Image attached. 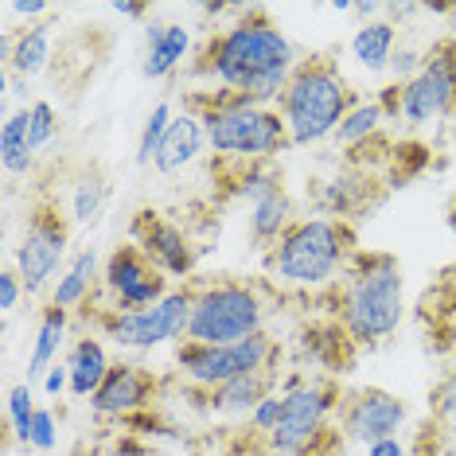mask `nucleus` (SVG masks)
<instances>
[{
    "instance_id": "obj_1",
    "label": "nucleus",
    "mask_w": 456,
    "mask_h": 456,
    "mask_svg": "<svg viewBox=\"0 0 456 456\" xmlns=\"http://www.w3.org/2000/svg\"><path fill=\"white\" fill-rule=\"evenodd\" d=\"M297 63L300 55L293 39L273 16H265L262 8H238L231 24L203 39L191 70L254 106H277Z\"/></svg>"
},
{
    "instance_id": "obj_2",
    "label": "nucleus",
    "mask_w": 456,
    "mask_h": 456,
    "mask_svg": "<svg viewBox=\"0 0 456 456\" xmlns=\"http://www.w3.org/2000/svg\"><path fill=\"white\" fill-rule=\"evenodd\" d=\"M339 285V324L355 339V347H379L402 328L406 313V273L394 254L359 250L344 269Z\"/></svg>"
},
{
    "instance_id": "obj_3",
    "label": "nucleus",
    "mask_w": 456,
    "mask_h": 456,
    "mask_svg": "<svg viewBox=\"0 0 456 456\" xmlns=\"http://www.w3.org/2000/svg\"><path fill=\"white\" fill-rule=\"evenodd\" d=\"M355 90L347 86L344 70L331 55H308L300 59L293 78H289L281 102L285 126H289V141L297 144H320L328 137H336V129L344 126V118L355 110Z\"/></svg>"
},
{
    "instance_id": "obj_4",
    "label": "nucleus",
    "mask_w": 456,
    "mask_h": 456,
    "mask_svg": "<svg viewBox=\"0 0 456 456\" xmlns=\"http://www.w3.org/2000/svg\"><path fill=\"white\" fill-rule=\"evenodd\" d=\"M355 254V226L313 215V219H297L277 238L265 265L273 273V281L281 285L324 289L336 281V273H344Z\"/></svg>"
},
{
    "instance_id": "obj_5",
    "label": "nucleus",
    "mask_w": 456,
    "mask_h": 456,
    "mask_svg": "<svg viewBox=\"0 0 456 456\" xmlns=\"http://www.w3.org/2000/svg\"><path fill=\"white\" fill-rule=\"evenodd\" d=\"M191 106L219 160H277L285 149H293L277 106H254L226 90H215V98H191Z\"/></svg>"
},
{
    "instance_id": "obj_6",
    "label": "nucleus",
    "mask_w": 456,
    "mask_h": 456,
    "mask_svg": "<svg viewBox=\"0 0 456 456\" xmlns=\"http://www.w3.org/2000/svg\"><path fill=\"white\" fill-rule=\"evenodd\" d=\"M265 331V300L250 281H215L195 289L191 300V344H238Z\"/></svg>"
},
{
    "instance_id": "obj_7",
    "label": "nucleus",
    "mask_w": 456,
    "mask_h": 456,
    "mask_svg": "<svg viewBox=\"0 0 456 456\" xmlns=\"http://www.w3.org/2000/svg\"><path fill=\"white\" fill-rule=\"evenodd\" d=\"M70 215L59 207L55 195H39L28 211L24 234L20 246L12 250V265L20 273V281L32 297L55 289V281L63 277V262H67V246H70Z\"/></svg>"
},
{
    "instance_id": "obj_8",
    "label": "nucleus",
    "mask_w": 456,
    "mask_h": 456,
    "mask_svg": "<svg viewBox=\"0 0 456 456\" xmlns=\"http://www.w3.org/2000/svg\"><path fill=\"white\" fill-rule=\"evenodd\" d=\"M277 355H281V347L269 331H257V336L238 339V344H191V339H183L175 347V367L195 390H219L246 375H273L269 362Z\"/></svg>"
},
{
    "instance_id": "obj_9",
    "label": "nucleus",
    "mask_w": 456,
    "mask_h": 456,
    "mask_svg": "<svg viewBox=\"0 0 456 456\" xmlns=\"http://www.w3.org/2000/svg\"><path fill=\"white\" fill-rule=\"evenodd\" d=\"M191 300H195V289H172L160 305L137 308V313L98 308L94 324L102 331V339H113L121 351H152L164 344H183L191 324Z\"/></svg>"
},
{
    "instance_id": "obj_10",
    "label": "nucleus",
    "mask_w": 456,
    "mask_h": 456,
    "mask_svg": "<svg viewBox=\"0 0 456 456\" xmlns=\"http://www.w3.org/2000/svg\"><path fill=\"white\" fill-rule=\"evenodd\" d=\"M456 113V39H441L425 55L418 78L402 86L398 98V121L406 126H429V121L452 118Z\"/></svg>"
},
{
    "instance_id": "obj_11",
    "label": "nucleus",
    "mask_w": 456,
    "mask_h": 456,
    "mask_svg": "<svg viewBox=\"0 0 456 456\" xmlns=\"http://www.w3.org/2000/svg\"><path fill=\"white\" fill-rule=\"evenodd\" d=\"M102 289L110 293V308L118 313H137V308H152L172 293L168 277L144 257L137 246H113L106 265H102Z\"/></svg>"
},
{
    "instance_id": "obj_12",
    "label": "nucleus",
    "mask_w": 456,
    "mask_h": 456,
    "mask_svg": "<svg viewBox=\"0 0 456 456\" xmlns=\"http://www.w3.org/2000/svg\"><path fill=\"white\" fill-rule=\"evenodd\" d=\"M410 425V402L382 387H359L347 390L339 402V433L355 444H379L398 437Z\"/></svg>"
},
{
    "instance_id": "obj_13",
    "label": "nucleus",
    "mask_w": 456,
    "mask_h": 456,
    "mask_svg": "<svg viewBox=\"0 0 456 456\" xmlns=\"http://www.w3.org/2000/svg\"><path fill=\"white\" fill-rule=\"evenodd\" d=\"M129 238L164 277H191L195 265H200V250H195L188 231H183L180 223L164 219V215L152 211V207H144V211L133 215Z\"/></svg>"
},
{
    "instance_id": "obj_14",
    "label": "nucleus",
    "mask_w": 456,
    "mask_h": 456,
    "mask_svg": "<svg viewBox=\"0 0 456 456\" xmlns=\"http://www.w3.org/2000/svg\"><path fill=\"white\" fill-rule=\"evenodd\" d=\"M160 390H164V382H160V375H152L149 367H141V362H113L106 382H102L98 394L90 398V410H94V418L129 421V418H137V413H149L157 406Z\"/></svg>"
},
{
    "instance_id": "obj_15",
    "label": "nucleus",
    "mask_w": 456,
    "mask_h": 456,
    "mask_svg": "<svg viewBox=\"0 0 456 456\" xmlns=\"http://www.w3.org/2000/svg\"><path fill=\"white\" fill-rule=\"evenodd\" d=\"M382 200H387L382 180L375 172H359V168L336 172L331 180H320V188H316L320 215H324V219H336V223L362 219V215H370Z\"/></svg>"
},
{
    "instance_id": "obj_16",
    "label": "nucleus",
    "mask_w": 456,
    "mask_h": 456,
    "mask_svg": "<svg viewBox=\"0 0 456 456\" xmlns=\"http://www.w3.org/2000/svg\"><path fill=\"white\" fill-rule=\"evenodd\" d=\"M300 351H305V359L313 362V367H324L328 379H336L355 367L359 347L339 320H316V324H308L300 331Z\"/></svg>"
},
{
    "instance_id": "obj_17",
    "label": "nucleus",
    "mask_w": 456,
    "mask_h": 456,
    "mask_svg": "<svg viewBox=\"0 0 456 456\" xmlns=\"http://www.w3.org/2000/svg\"><path fill=\"white\" fill-rule=\"evenodd\" d=\"M51 51H55V20L28 24L16 36L4 32V70H12L20 82H28L51 67Z\"/></svg>"
},
{
    "instance_id": "obj_18",
    "label": "nucleus",
    "mask_w": 456,
    "mask_h": 456,
    "mask_svg": "<svg viewBox=\"0 0 456 456\" xmlns=\"http://www.w3.org/2000/svg\"><path fill=\"white\" fill-rule=\"evenodd\" d=\"M191 51V32L183 24H149L144 28V63H141V75L144 78H168L175 67L188 59Z\"/></svg>"
},
{
    "instance_id": "obj_19",
    "label": "nucleus",
    "mask_w": 456,
    "mask_h": 456,
    "mask_svg": "<svg viewBox=\"0 0 456 456\" xmlns=\"http://www.w3.org/2000/svg\"><path fill=\"white\" fill-rule=\"evenodd\" d=\"M203 144H207V129H203L200 113H195V110L175 113V118H172V129H168V137H164L160 152H157V160H152V168H157L160 175L183 172L188 164L200 160Z\"/></svg>"
},
{
    "instance_id": "obj_20",
    "label": "nucleus",
    "mask_w": 456,
    "mask_h": 456,
    "mask_svg": "<svg viewBox=\"0 0 456 456\" xmlns=\"http://www.w3.org/2000/svg\"><path fill=\"white\" fill-rule=\"evenodd\" d=\"M273 390H277V375H246V379H234L219 390H203V394H207V410L211 413L250 421V413L262 406Z\"/></svg>"
},
{
    "instance_id": "obj_21",
    "label": "nucleus",
    "mask_w": 456,
    "mask_h": 456,
    "mask_svg": "<svg viewBox=\"0 0 456 456\" xmlns=\"http://www.w3.org/2000/svg\"><path fill=\"white\" fill-rule=\"evenodd\" d=\"M102 257L94 246H82V250L70 257L67 269H63V277L55 281V289H51V305H59V308H86L90 305V297H94V285H98V277H102Z\"/></svg>"
},
{
    "instance_id": "obj_22",
    "label": "nucleus",
    "mask_w": 456,
    "mask_h": 456,
    "mask_svg": "<svg viewBox=\"0 0 456 456\" xmlns=\"http://www.w3.org/2000/svg\"><path fill=\"white\" fill-rule=\"evenodd\" d=\"M110 207V180L102 175V168H82L75 180H70V203H67V215H70V226L78 231H94L102 223Z\"/></svg>"
},
{
    "instance_id": "obj_23",
    "label": "nucleus",
    "mask_w": 456,
    "mask_h": 456,
    "mask_svg": "<svg viewBox=\"0 0 456 456\" xmlns=\"http://www.w3.org/2000/svg\"><path fill=\"white\" fill-rule=\"evenodd\" d=\"M67 324H70V313L59 305H51L39 313V328H36V339H32V355H28V382H44L47 370L59 362V351H63V339H67Z\"/></svg>"
},
{
    "instance_id": "obj_24",
    "label": "nucleus",
    "mask_w": 456,
    "mask_h": 456,
    "mask_svg": "<svg viewBox=\"0 0 456 456\" xmlns=\"http://www.w3.org/2000/svg\"><path fill=\"white\" fill-rule=\"evenodd\" d=\"M110 367H113V362H110V355H106V347H102L98 336L75 339V347H70V355H67L70 398H94L98 387L110 375Z\"/></svg>"
},
{
    "instance_id": "obj_25",
    "label": "nucleus",
    "mask_w": 456,
    "mask_h": 456,
    "mask_svg": "<svg viewBox=\"0 0 456 456\" xmlns=\"http://www.w3.org/2000/svg\"><path fill=\"white\" fill-rule=\"evenodd\" d=\"M293 195L281 188H273L269 195H262L257 203H250V238L254 246H262V250H273L277 238H281L289 226H293Z\"/></svg>"
},
{
    "instance_id": "obj_26",
    "label": "nucleus",
    "mask_w": 456,
    "mask_h": 456,
    "mask_svg": "<svg viewBox=\"0 0 456 456\" xmlns=\"http://www.w3.org/2000/svg\"><path fill=\"white\" fill-rule=\"evenodd\" d=\"M351 55H355L359 67L370 70V75L390 70V59L398 55V24H394V20L359 24V32L351 36Z\"/></svg>"
},
{
    "instance_id": "obj_27",
    "label": "nucleus",
    "mask_w": 456,
    "mask_h": 456,
    "mask_svg": "<svg viewBox=\"0 0 456 456\" xmlns=\"http://www.w3.org/2000/svg\"><path fill=\"white\" fill-rule=\"evenodd\" d=\"M0 164L8 175H28L36 168V152L28 141V106L16 113H4V126H0Z\"/></svg>"
},
{
    "instance_id": "obj_28",
    "label": "nucleus",
    "mask_w": 456,
    "mask_h": 456,
    "mask_svg": "<svg viewBox=\"0 0 456 456\" xmlns=\"http://www.w3.org/2000/svg\"><path fill=\"white\" fill-rule=\"evenodd\" d=\"M382 121H390V113L382 110L379 98H375V102H359V106L344 118V126L336 129V141L344 144V149H355V144L379 137V133H382Z\"/></svg>"
},
{
    "instance_id": "obj_29",
    "label": "nucleus",
    "mask_w": 456,
    "mask_h": 456,
    "mask_svg": "<svg viewBox=\"0 0 456 456\" xmlns=\"http://www.w3.org/2000/svg\"><path fill=\"white\" fill-rule=\"evenodd\" d=\"M4 410H8V433L28 449V441H32V421H36V410H39L32 382H16V387H8Z\"/></svg>"
},
{
    "instance_id": "obj_30",
    "label": "nucleus",
    "mask_w": 456,
    "mask_h": 456,
    "mask_svg": "<svg viewBox=\"0 0 456 456\" xmlns=\"http://www.w3.org/2000/svg\"><path fill=\"white\" fill-rule=\"evenodd\" d=\"M172 118H175V110L168 106V102H157L152 113L144 118L141 137H137V164L141 168H149V164L157 160L160 144H164V137H168V129H172Z\"/></svg>"
},
{
    "instance_id": "obj_31",
    "label": "nucleus",
    "mask_w": 456,
    "mask_h": 456,
    "mask_svg": "<svg viewBox=\"0 0 456 456\" xmlns=\"http://www.w3.org/2000/svg\"><path fill=\"white\" fill-rule=\"evenodd\" d=\"M55 137H59L55 106H51V102H32V106H28V141H32V152H44Z\"/></svg>"
},
{
    "instance_id": "obj_32",
    "label": "nucleus",
    "mask_w": 456,
    "mask_h": 456,
    "mask_svg": "<svg viewBox=\"0 0 456 456\" xmlns=\"http://www.w3.org/2000/svg\"><path fill=\"white\" fill-rule=\"evenodd\" d=\"M55 444H59V421L47 406H39L36 421H32V441H28V449L32 452H55Z\"/></svg>"
},
{
    "instance_id": "obj_33",
    "label": "nucleus",
    "mask_w": 456,
    "mask_h": 456,
    "mask_svg": "<svg viewBox=\"0 0 456 456\" xmlns=\"http://www.w3.org/2000/svg\"><path fill=\"white\" fill-rule=\"evenodd\" d=\"M433 418H437L449 433H456V370L441 382L437 394H433Z\"/></svg>"
},
{
    "instance_id": "obj_34",
    "label": "nucleus",
    "mask_w": 456,
    "mask_h": 456,
    "mask_svg": "<svg viewBox=\"0 0 456 456\" xmlns=\"http://www.w3.org/2000/svg\"><path fill=\"white\" fill-rule=\"evenodd\" d=\"M281 410H285V398H281V390H273L262 406L250 413V429L262 433V437H269V433L277 429V421H281Z\"/></svg>"
},
{
    "instance_id": "obj_35",
    "label": "nucleus",
    "mask_w": 456,
    "mask_h": 456,
    "mask_svg": "<svg viewBox=\"0 0 456 456\" xmlns=\"http://www.w3.org/2000/svg\"><path fill=\"white\" fill-rule=\"evenodd\" d=\"M24 297H28V289H24V281H20L16 265H4V273H0V313L12 316L16 305H20Z\"/></svg>"
},
{
    "instance_id": "obj_36",
    "label": "nucleus",
    "mask_w": 456,
    "mask_h": 456,
    "mask_svg": "<svg viewBox=\"0 0 456 456\" xmlns=\"http://www.w3.org/2000/svg\"><path fill=\"white\" fill-rule=\"evenodd\" d=\"M421 63H425V55L421 51H413V47H402L398 55L390 59V75L402 82V86H406L410 78H418V70H421Z\"/></svg>"
},
{
    "instance_id": "obj_37",
    "label": "nucleus",
    "mask_w": 456,
    "mask_h": 456,
    "mask_svg": "<svg viewBox=\"0 0 456 456\" xmlns=\"http://www.w3.org/2000/svg\"><path fill=\"white\" fill-rule=\"evenodd\" d=\"M110 456H160V452L152 444H144L137 433H121V437H113Z\"/></svg>"
},
{
    "instance_id": "obj_38",
    "label": "nucleus",
    "mask_w": 456,
    "mask_h": 456,
    "mask_svg": "<svg viewBox=\"0 0 456 456\" xmlns=\"http://www.w3.org/2000/svg\"><path fill=\"white\" fill-rule=\"evenodd\" d=\"M8 12L39 24V20H51V4H47V0H8Z\"/></svg>"
},
{
    "instance_id": "obj_39",
    "label": "nucleus",
    "mask_w": 456,
    "mask_h": 456,
    "mask_svg": "<svg viewBox=\"0 0 456 456\" xmlns=\"http://www.w3.org/2000/svg\"><path fill=\"white\" fill-rule=\"evenodd\" d=\"M44 394H47V398L70 394V370H67V362H55V367L47 370V379H44Z\"/></svg>"
},
{
    "instance_id": "obj_40",
    "label": "nucleus",
    "mask_w": 456,
    "mask_h": 456,
    "mask_svg": "<svg viewBox=\"0 0 456 456\" xmlns=\"http://www.w3.org/2000/svg\"><path fill=\"white\" fill-rule=\"evenodd\" d=\"M367 456H413V452H410V444L402 437H390V441L367 444Z\"/></svg>"
},
{
    "instance_id": "obj_41",
    "label": "nucleus",
    "mask_w": 456,
    "mask_h": 456,
    "mask_svg": "<svg viewBox=\"0 0 456 456\" xmlns=\"http://www.w3.org/2000/svg\"><path fill=\"white\" fill-rule=\"evenodd\" d=\"M110 12H118L126 20H144V16H149V4H137V0H118V4H110Z\"/></svg>"
},
{
    "instance_id": "obj_42",
    "label": "nucleus",
    "mask_w": 456,
    "mask_h": 456,
    "mask_svg": "<svg viewBox=\"0 0 456 456\" xmlns=\"http://www.w3.org/2000/svg\"><path fill=\"white\" fill-rule=\"evenodd\" d=\"M449 223H452V231H456V191H452V203H449Z\"/></svg>"
},
{
    "instance_id": "obj_43",
    "label": "nucleus",
    "mask_w": 456,
    "mask_h": 456,
    "mask_svg": "<svg viewBox=\"0 0 456 456\" xmlns=\"http://www.w3.org/2000/svg\"><path fill=\"white\" fill-rule=\"evenodd\" d=\"M441 456H456V441H449V444H444V449H441Z\"/></svg>"
},
{
    "instance_id": "obj_44",
    "label": "nucleus",
    "mask_w": 456,
    "mask_h": 456,
    "mask_svg": "<svg viewBox=\"0 0 456 456\" xmlns=\"http://www.w3.org/2000/svg\"><path fill=\"white\" fill-rule=\"evenodd\" d=\"M269 456H273V452H269Z\"/></svg>"
}]
</instances>
